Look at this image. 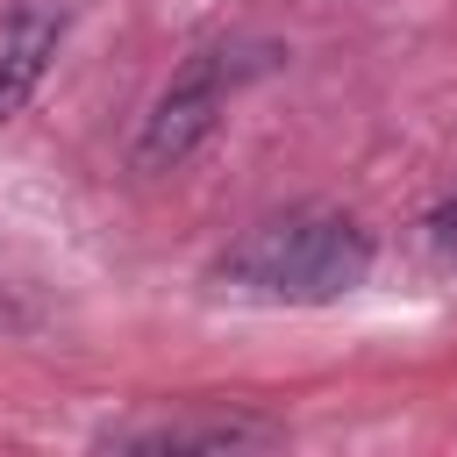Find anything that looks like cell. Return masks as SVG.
<instances>
[{
	"label": "cell",
	"instance_id": "obj_1",
	"mask_svg": "<svg viewBox=\"0 0 457 457\" xmlns=\"http://www.w3.org/2000/svg\"><path fill=\"white\" fill-rule=\"evenodd\" d=\"M364 278H371V236L328 207L264 214L214 257V286L243 300H286V307H328Z\"/></svg>",
	"mask_w": 457,
	"mask_h": 457
},
{
	"label": "cell",
	"instance_id": "obj_2",
	"mask_svg": "<svg viewBox=\"0 0 457 457\" xmlns=\"http://www.w3.org/2000/svg\"><path fill=\"white\" fill-rule=\"evenodd\" d=\"M236 50H200V57H186V71L150 100V114H143V129H136V150H129V164L136 171H179L207 136H214V121H221V107H228V86L243 79V64H228Z\"/></svg>",
	"mask_w": 457,
	"mask_h": 457
},
{
	"label": "cell",
	"instance_id": "obj_3",
	"mask_svg": "<svg viewBox=\"0 0 457 457\" xmlns=\"http://www.w3.org/2000/svg\"><path fill=\"white\" fill-rule=\"evenodd\" d=\"M57 43H64V7L57 0H29L0 21V121H14L36 100V86L50 79Z\"/></svg>",
	"mask_w": 457,
	"mask_h": 457
},
{
	"label": "cell",
	"instance_id": "obj_4",
	"mask_svg": "<svg viewBox=\"0 0 457 457\" xmlns=\"http://www.w3.org/2000/svg\"><path fill=\"white\" fill-rule=\"evenodd\" d=\"M278 428L257 421V414H193V421H150V428H121L107 443L121 450H250V443H271Z\"/></svg>",
	"mask_w": 457,
	"mask_h": 457
}]
</instances>
